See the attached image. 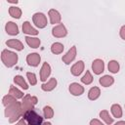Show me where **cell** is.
I'll list each match as a JSON object with an SVG mask.
<instances>
[{
    "instance_id": "ffe728a7",
    "label": "cell",
    "mask_w": 125,
    "mask_h": 125,
    "mask_svg": "<svg viewBox=\"0 0 125 125\" xmlns=\"http://www.w3.org/2000/svg\"><path fill=\"white\" fill-rule=\"evenodd\" d=\"M100 96H101V90H100L99 87L94 86V87H92V88L89 90V92H88V98H89V100H91V101H96L97 99H99Z\"/></svg>"
},
{
    "instance_id": "2e32d148",
    "label": "cell",
    "mask_w": 125,
    "mask_h": 125,
    "mask_svg": "<svg viewBox=\"0 0 125 125\" xmlns=\"http://www.w3.org/2000/svg\"><path fill=\"white\" fill-rule=\"evenodd\" d=\"M57 79L55 78V77H52V78H50L47 82H45V83H43L42 85H41V89L43 90V91H45V92H50V91H53L56 87H57Z\"/></svg>"
},
{
    "instance_id": "8fae6325",
    "label": "cell",
    "mask_w": 125,
    "mask_h": 125,
    "mask_svg": "<svg viewBox=\"0 0 125 125\" xmlns=\"http://www.w3.org/2000/svg\"><path fill=\"white\" fill-rule=\"evenodd\" d=\"M68 90H69L70 94L73 96H81L84 93V87L77 82L71 83L68 87Z\"/></svg>"
},
{
    "instance_id": "f1b7e54d",
    "label": "cell",
    "mask_w": 125,
    "mask_h": 125,
    "mask_svg": "<svg viewBox=\"0 0 125 125\" xmlns=\"http://www.w3.org/2000/svg\"><path fill=\"white\" fill-rule=\"evenodd\" d=\"M43 115H44L45 119H51L54 116V109L49 105L44 106L43 107Z\"/></svg>"
},
{
    "instance_id": "d4e9b609",
    "label": "cell",
    "mask_w": 125,
    "mask_h": 125,
    "mask_svg": "<svg viewBox=\"0 0 125 125\" xmlns=\"http://www.w3.org/2000/svg\"><path fill=\"white\" fill-rule=\"evenodd\" d=\"M9 94H11L12 96H14L16 99H22L24 96H23V93L22 91L19 90L17 87L11 85L10 86V90H9Z\"/></svg>"
},
{
    "instance_id": "9c48e42d",
    "label": "cell",
    "mask_w": 125,
    "mask_h": 125,
    "mask_svg": "<svg viewBox=\"0 0 125 125\" xmlns=\"http://www.w3.org/2000/svg\"><path fill=\"white\" fill-rule=\"evenodd\" d=\"M92 70L95 74L100 75L104 71V62L101 59H96L92 62Z\"/></svg>"
},
{
    "instance_id": "5bb4252c",
    "label": "cell",
    "mask_w": 125,
    "mask_h": 125,
    "mask_svg": "<svg viewBox=\"0 0 125 125\" xmlns=\"http://www.w3.org/2000/svg\"><path fill=\"white\" fill-rule=\"evenodd\" d=\"M48 16L50 19V22L52 24H56V23H60L61 20H62V16L60 14V12L58 10L55 9H51L48 12Z\"/></svg>"
},
{
    "instance_id": "f546056e",
    "label": "cell",
    "mask_w": 125,
    "mask_h": 125,
    "mask_svg": "<svg viewBox=\"0 0 125 125\" xmlns=\"http://www.w3.org/2000/svg\"><path fill=\"white\" fill-rule=\"evenodd\" d=\"M16 100H18V99H16V98H15L14 96H12L11 94H8V95H6V96L3 97V99H2V104H3L4 106H6V105H8L9 104L15 102Z\"/></svg>"
},
{
    "instance_id": "9a60e30c",
    "label": "cell",
    "mask_w": 125,
    "mask_h": 125,
    "mask_svg": "<svg viewBox=\"0 0 125 125\" xmlns=\"http://www.w3.org/2000/svg\"><path fill=\"white\" fill-rule=\"evenodd\" d=\"M5 30L9 35L15 36L19 34V26L17 23L13 22V21H8L5 25Z\"/></svg>"
},
{
    "instance_id": "836d02e7",
    "label": "cell",
    "mask_w": 125,
    "mask_h": 125,
    "mask_svg": "<svg viewBox=\"0 0 125 125\" xmlns=\"http://www.w3.org/2000/svg\"><path fill=\"white\" fill-rule=\"evenodd\" d=\"M9 3H12V4H17L19 2V0H7Z\"/></svg>"
},
{
    "instance_id": "30bf717a",
    "label": "cell",
    "mask_w": 125,
    "mask_h": 125,
    "mask_svg": "<svg viewBox=\"0 0 125 125\" xmlns=\"http://www.w3.org/2000/svg\"><path fill=\"white\" fill-rule=\"evenodd\" d=\"M50 74H51V65L47 62H43L41 69H40V80L42 82H46Z\"/></svg>"
},
{
    "instance_id": "d6986e66",
    "label": "cell",
    "mask_w": 125,
    "mask_h": 125,
    "mask_svg": "<svg viewBox=\"0 0 125 125\" xmlns=\"http://www.w3.org/2000/svg\"><path fill=\"white\" fill-rule=\"evenodd\" d=\"M99 82L103 87H109L114 83V78L110 75H104L100 78Z\"/></svg>"
},
{
    "instance_id": "4dcf8cb0",
    "label": "cell",
    "mask_w": 125,
    "mask_h": 125,
    "mask_svg": "<svg viewBox=\"0 0 125 125\" xmlns=\"http://www.w3.org/2000/svg\"><path fill=\"white\" fill-rule=\"evenodd\" d=\"M26 77H27V80H28L30 85H36L37 84V78H36L35 73H33V72H26Z\"/></svg>"
},
{
    "instance_id": "e0dca14e",
    "label": "cell",
    "mask_w": 125,
    "mask_h": 125,
    "mask_svg": "<svg viewBox=\"0 0 125 125\" xmlns=\"http://www.w3.org/2000/svg\"><path fill=\"white\" fill-rule=\"evenodd\" d=\"M6 45L9 48L15 49L16 51H22L24 48L23 44L18 39H9L8 41H6Z\"/></svg>"
},
{
    "instance_id": "ba28073f",
    "label": "cell",
    "mask_w": 125,
    "mask_h": 125,
    "mask_svg": "<svg viewBox=\"0 0 125 125\" xmlns=\"http://www.w3.org/2000/svg\"><path fill=\"white\" fill-rule=\"evenodd\" d=\"M41 61V57L38 53H30L26 56V62L29 66L36 67L39 65Z\"/></svg>"
},
{
    "instance_id": "3957f363",
    "label": "cell",
    "mask_w": 125,
    "mask_h": 125,
    "mask_svg": "<svg viewBox=\"0 0 125 125\" xmlns=\"http://www.w3.org/2000/svg\"><path fill=\"white\" fill-rule=\"evenodd\" d=\"M38 100L35 96H30L29 94L25 95L22 99H21V113H22V116L23 114L27 111V110H30V109H33L34 105L37 104Z\"/></svg>"
},
{
    "instance_id": "5b68a950",
    "label": "cell",
    "mask_w": 125,
    "mask_h": 125,
    "mask_svg": "<svg viewBox=\"0 0 125 125\" xmlns=\"http://www.w3.org/2000/svg\"><path fill=\"white\" fill-rule=\"evenodd\" d=\"M32 21H33L34 25L37 26L38 28H44V27H46V25L48 23L46 16L43 13H39V12L35 13L32 16Z\"/></svg>"
},
{
    "instance_id": "4fadbf2b",
    "label": "cell",
    "mask_w": 125,
    "mask_h": 125,
    "mask_svg": "<svg viewBox=\"0 0 125 125\" xmlns=\"http://www.w3.org/2000/svg\"><path fill=\"white\" fill-rule=\"evenodd\" d=\"M84 67H85V64H84V62L83 61H78L76 62L70 68V72L72 75L74 76H79L83 70H84Z\"/></svg>"
},
{
    "instance_id": "d6a6232c",
    "label": "cell",
    "mask_w": 125,
    "mask_h": 125,
    "mask_svg": "<svg viewBox=\"0 0 125 125\" xmlns=\"http://www.w3.org/2000/svg\"><path fill=\"white\" fill-rule=\"evenodd\" d=\"M119 35H120V37H121L123 40H125V25H122V26H121L120 31H119Z\"/></svg>"
},
{
    "instance_id": "52a82bcc",
    "label": "cell",
    "mask_w": 125,
    "mask_h": 125,
    "mask_svg": "<svg viewBox=\"0 0 125 125\" xmlns=\"http://www.w3.org/2000/svg\"><path fill=\"white\" fill-rule=\"evenodd\" d=\"M76 54H77L76 47H75V46H72V47L66 52V54L62 56V61L65 64H69L70 62H72L75 60V58H76Z\"/></svg>"
},
{
    "instance_id": "e575fe53",
    "label": "cell",
    "mask_w": 125,
    "mask_h": 125,
    "mask_svg": "<svg viewBox=\"0 0 125 125\" xmlns=\"http://www.w3.org/2000/svg\"><path fill=\"white\" fill-rule=\"evenodd\" d=\"M115 124L116 125H125V121H117Z\"/></svg>"
},
{
    "instance_id": "6da1fadb",
    "label": "cell",
    "mask_w": 125,
    "mask_h": 125,
    "mask_svg": "<svg viewBox=\"0 0 125 125\" xmlns=\"http://www.w3.org/2000/svg\"><path fill=\"white\" fill-rule=\"evenodd\" d=\"M4 113H5V117H7L9 119L10 123L17 122L20 118L22 117L21 102H18L16 100L15 102H13V103L9 104L8 105H6Z\"/></svg>"
},
{
    "instance_id": "7402d4cb",
    "label": "cell",
    "mask_w": 125,
    "mask_h": 125,
    "mask_svg": "<svg viewBox=\"0 0 125 125\" xmlns=\"http://www.w3.org/2000/svg\"><path fill=\"white\" fill-rule=\"evenodd\" d=\"M14 82L16 83V85L20 86L23 90H27L28 89V84L26 83V81L24 80V78L21 75H16L14 77Z\"/></svg>"
},
{
    "instance_id": "1f68e13d",
    "label": "cell",
    "mask_w": 125,
    "mask_h": 125,
    "mask_svg": "<svg viewBox=\"0 0 125 125\" xmlns=\"http://www.w3.org/2000/svg\"><path fill=\"white\" fill-rule=\"evenodd\" d=\"M90 125H103V121L99 119H92L90 121Z\"/></svg>"
},
{
    "instance_id": "ac0fdd59",
    "label": "cell",
    "mask_w": 125,
    "mask_h": 125,
    "mask_svg": "<svg viewBox=\"0 0 125 125\" xmlns=\"http://www.w3.org/2000/svg\"><path fill=\"white\" fill-rule=\"evenodd\" d=\"M25 42H26V44L30 47V48H33V49H37V48H39V46H40V44H41V41H40V39L39 38H37V37H32V36H25Z\"/></svg>"
},
{
    "instance_id": "83f0119b",
    "label": "cell",
    "mask_w": 125,
    "mask_h": 125,
    "mask_svg": "<svg viewBox=\"0 0 125 125\" xmlns=\"http://www.w3.org/2000/svg\"><path fill=\"white\" fill-rule=\"evenodd\" d=\"M93 80H94V78H93V76H92V74H91V72L89 70H87L85 72V74L81 78V82L83 84H85V85H90L93 82Z\"/></svg>"
},
{
    "instance_id": "277c9868",
    "label": "cell",
    "mask_w": 125,
    "mask_h": 125,
    "mask_svg": "<svg viewBox=\"0 0 125 125\" xmlns=\"http://www.w3.org/2000/svg\"><path fill=\"white\" fill-rule=\"evenodd\" d=\"M28 125H40L43 124V117L40 116L34 109L27 110L22 116Z\"/></svg>"
},
{
    "instance_id": "44dd1931",
    "label": "cell",
    "mask_w": 125,
    "mask_h": 125,
    "mask_svg": "<svg viewBox=\"0 0 125 125\" xmlns=\"http://www.w3.org/2000/svg\"><path fill=\"white\" fill-rule=\"evenodd\" d=\"M110 111H111L113 117H115V118H120V117H122L123 111H122V107H121L120 104H112L111 107H110Z\"/></svg>"
},
{
    "instance_id": "4316f807",
    "label": "cell",
    "mask_w": 125,
    "mask_h": 125,
    "mask_svg": "<svg viewBox=\"0 0 125 125\" xmlns=\"http://www.w3.org/2000/svg\"><path fill=\"white\" fill-rule=\"evenodd\" d=\"M107 68H108V70H109L111 73H117V72L119 71L120 66H119V63H118L117 61L112 60V61H110V62H108Z\"/></svg>"
},
{
    "instance_id": "8992f818",
    "label": "cell",
    "mask_w": 125,
    "mask_h": 125,
    "mask_svg": "<svg viewBox=\"0 0 125 125\" xmlns=\"http://www.w3.org/2000/svg\"><path fill=\"white\" fill-rule=\"evenodd\" d=\"M52 35L56 38H62L67 35V29L62 23H58L52 29Z\"/></svg>"
},
{
    "instance_id": "603a6c76",
    "label": "cell",
    "mask_w": 125,
    "mask_h": 125,
    "mask_svg": "<svg viewBox=\"0 0 125 125\" xmlns=\"http://www.w3.org/2000/svg\"><path fill=\"white\" fill-rule=\"evenodd\" d=\"M100 117H101V119H102L105 124H107V125H110V124L113 123V118L109 115V112H108L107 110H105V109L100 111Z\"/></svg>"
},
{
    "instance_id": "484cf974",
    "label": "cell",
    "mask_w": 125,
    "mask_h": 125,
    "mask_svg": "<svg viewBox=\"0 0 125 125\" xmlns=\"http://www.w3.org/2000/svg\"><path fill=\"white\" fill-rule=\"evenodd\" d=\"M9 14L14 19H20L21 17V10L18 7L12 6V7L9 8Z\"/></svg>"
},
{
    "instance_id": "cb8c5ba5",
    "label": "cell",
    "mask_w": 125,
    "mask_h": 125,
    "mask_svg": "<svg viewBox=\"0 0 125 125\" xmlns=\"http://www.w3.org/2000/svg\"><path fill=\"white\" fill-rule=\"evenodd\" d=\"M63 49H64V46H63L62 43H60V42H55V43H53L52 46H51V52H52L53 54H55V55H60V54H62V51H63Z\"/></svg>"
},
{
    "instance_id": "7c38bea8",
    "label": "cell",
    "mask_w": 125,
    "mask_h": 125,
    "mask_svg": "<svg viewBox=\"0 0 125 125\" xmlns=\"http://www.w3.org/2000/svg\"><path fill=\"white\" fill-rule=\"evenodd\" d=\"M21 29H22V32L27 34V35H30V36H36L38 35L39 31H37V29H35L31 23L29 21H24L22 23V26H21Z\"/></svg>"
},
{
    "instance_id": "7a4b0ae2",
    "label": "cell",
    "mask_w": 125,
    "mask_h": 125,
    "mask_svg": "<svg viewBox=\"0 0 125 125\" xmlns=\"http://www.w3.org/2000/svg\"><path fill=\"white\" fill-rule=\"evenodd\" d=\"M18 60H19L18 55L13 51L5 49L1 53V61L4 63V65L7 67H13L14 65H16Z\"/></svg>"
}]
</instances>
